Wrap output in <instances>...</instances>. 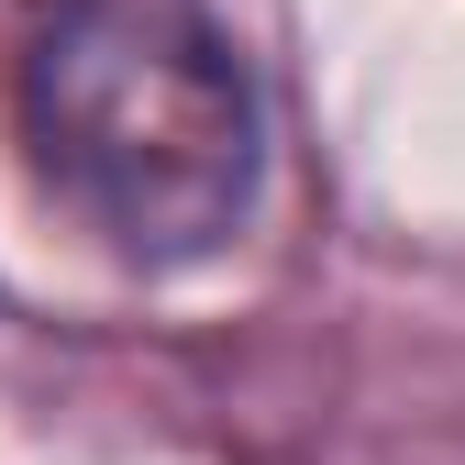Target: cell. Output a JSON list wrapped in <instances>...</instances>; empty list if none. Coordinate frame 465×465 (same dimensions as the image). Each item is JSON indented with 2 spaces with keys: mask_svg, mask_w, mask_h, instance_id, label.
<instances>
[{
  "mask_svg": "<svg viewBox=\"0 0 465 465\" xmlns=\"http://www.w3.org/2000/svg\"><path fill=\"white\" fill-rule=\"evenodd\" d=\"M12 111L45 189L144 277L222 255L266 189L255 78L200 0H34Z\"/></svg>",
  "mask_w": 465,
  "mask_h": 465,
  "instance_id": "6da1fadb",
  "label": "cell"
}]
</instances>
